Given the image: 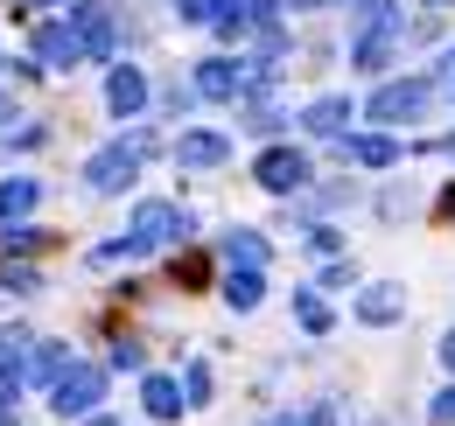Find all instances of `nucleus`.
Listing matches in <instances>:
<instances>
[{
    "label": "nucleus",
    "mask_w": 455,
    "mask_h": 426,
    "mask_svg": "<svg viewBox=\"0 0 455 426\" xmlns=\"http://www.w3.org/2000/svg\"><path fill=\"white\" fill-rule=\"evenodd\" d=\"M189 231V210H175V203H140L133 210V231H126V252L140 259V252H162Z\"/></svg>",
    "instance_id": "obj_3"
},
{
    "label": "nucleus",
    "mask_w": 455,
    "mask_h": 426,
    "mask_svg": "<svg viewBox=\"0 0 455 426\" xmlns=\"http://www.w3.org/2000/svg\"><path fill=\"white\" fill-rule=\"evenodd\" d=\"M140 406H148V420H182V384L175 377H140Z\"/></svg>",
    "instance_id": "obj_12"
},
{
    "label": "nucleus",
    "mask_w": 455,
    "mask_h": 426,
    "mask_svg": "<svg viewBox=\"0 0 455 426\" xmlns=\"http://www.w3.org/2000/svg\"><path fill=\"white\" fill-rule=\"evenodd\" d=\"M36 196H43V189H36L28 175H14V182H0V224H21V217L36 210Z\"/></svg>",
    "instance_id": "obj_17"
},
{
    "label": "nucleus",
    "mask_w": 455,
    "mask_h": 426,
    "mask_svg": "<svg viewBox=\"0 0 455 426\" xmlns=\"http://www.w3.org/2000/svg\"><path fill=\"white\" fill-rule=\"evenodd\" d=\"M92 426H113V420H99V413H92Z\"/></svg>",
    "instance_id": "obj_29"
},
{
    "label": "nucleus",
    "mask_w": 455,
    "mask_h": 426,
    "mask_svg": "<svg viewBox=\"0 0 455 426\" xmlns=\"http://www.w3.org/2000/svg\"><path fill=\"white\" fill-rule=\"evenodd\" d=\"M225 301L238 308V315H245V308H259V301H267V272H238V266H231V280H225Z\"/></svg>",
    "instance_id": "obj_18"
},
{
    "label": "nucleus",
    "mask_w": 455,
    "mask_h": 426,
    "mask_svg": "<svg viewBox=\"0 0 455 426\" xmlns=\"http://www.w3.org/2000/svg\"><path fill=\"white\" fill-rule=\"evenodd\" d=\"M449 63H455V56H449Z\"/></svg>",
    "instance_id": "obj_33"
},
{
    "label": "nucleus",
    "mask_w": 455,
    "mask_h": 426,
    "mask_svg": "<svg viewBox=\"0 0 455 426\" xmlns=\"http://www.w3.org/2000/svg\"><path fill=\"white\" fill-rule=\"evenodd\" d=\"M148 154H155V140H148V133H126V140H113V147H99V154L84 161V182L113 196V189H126V182L140 175V161H148Z\"/></svg>",
    "instance_id": "obj_2"
},
{
    "label": "nucleus",
    "mask_w": 455,
    "mask_h": 426,
    "mask_svg": "<svg viewBox=\"0 0 455 426\" xmlns=\"http://www.w3.org/2000/svg\"><path fill=\"white\" fill-rule=\"evenodd\" d=\"M106 106H113L119 119H133V112L148 106V77H140L133 63H113V77H106Z\"/></svg>",
    "instance_id": "obj_10"
},
{
    "label": "nucleus",
    "mask_w": 455,
    "mask_h": 426,
    "mask_svg": "<svg viewBox=\"0 0 455 426\" xmlns=\"http://www.w3.org/2000/svg\"><path fill=\"white\" fill-rule=\"evenodd\" d=\"M435 154H449V161H455V133H449V140H442V147H435Z\"/></svg>",
    "instance_id": "obj_28"
},
{
    "label": "nucleus",
    "mask_w": 455,
    "mask_h": 426,
    "mask_svg": "<svg viewBox=\"0 0 455 426\" xmlns=\"http://www.w3.org/2000/svg\"><path fill=\"white\" fill-rule=\"evenodd\" d=\"M281 7H330V0H281Z\"/></svg>",
    "instance_id": "obj_26"
},
{
    "label": "nucleus",
    "mask_w": 455,
    "mask_h": 426,
    "mask_svg": "<svg viewBox=\"0 0 455 426\" xmlns=\"http://www.w3.org/2000/svg\"><path fill=\"white\" fill-rule=\"evenodd\" d=\"M36 63H43V70H77V63H84L77 28H70V21H50V28L36 36Z\"/></svg>",
    "instance_id": "obj_8"
},
{
    "label": "nucleus",
    "mask_w": 455,
    "mask_h": 426,
    "mask_svg": "<svg viewBox=\"0 0 455 426\" xmlns=\"http://www.w3.org/2000/svg\"><path fill=\"white\" fill-rule=\"evenodd\" d=\"M399 43V7L393 0H357V43H350V63L357 70H386Z\"/></svg>",
    "instance_id": "obj_1"
},
{
    "label": "nucleus",
    "mask_w": 455,
    "mask_h": 426,
    "mask_svg": "<svg viewBox=\"0 0 455 426\" xmlns=\"http://www.w3.org/2000/svg\"><path fill=\"white\" fill-rule=\"evenodd\" d=\"M442 364H449V371H455V328H449V335H442Z\"/></svg>",
    "instance_id": "obj_25"
},
{
    "label": "nucleus",
    "mask_w": 455,
    "mask_h": 426,
    "mask_svg": "<svg viewBox=\"0 0 455 426\" xmlns=\"http://www.w3.org/2000/svg\"><path fill=\"white\" fill-rule=\"evenodd\" d=\"M182 398L189 406H211V364H189L182 371Z\"/></svg>",
    "instance_id": "obj_21"
},
{
    "label": "nucleus",
    "mask_w": 455,
    "mask_h": 426,
    "mask_svg": "<svg viewBox=\"0 0 455 426\" xmlns=\"http://www.w3.org/2000/svg\"><path fill=\"white\" fill-rule=\"evenodd\" d=\"M113 364H119V371H140V343H133V335H119V343H113Z\"/></svg>",
    "instance_id": "obj_22"
},
{
    "label": "nucleus",
    "mask_w": 455,
    "mask_h": 426,
    "mask_svg": "<svg viewBox=\"0 0 455 426\" xmlns=\"http://www.w3.org/2000/svg\"><path fill=\"white\" fill-rule=\"evenodd\" d=\"M294 321H301L308 335H330V301H323V294H294Z\"/></svg>",
    "instance_id": "obj_20"
},
{
    "label": "nucleus",
    "mask_w": 455,
    "mask_h": 426,
    "mask_svg": "<svg viewBox=\"0 0 455 426\" xmlns=\"http://www.w3.org/2000/svg\"><path fill=\"white\" fill-rule=\"evenodd\" d=\"M182 21H218V0H182Z\"/></svg>",
    "instance_id": "obj_23"
},
{
    "label": "nucleus",
    "mask_w": 455,
    "mask_h": 426,
    "mask_svg": "<svg viewBox=\"0 0 455 426\" xmlns=\"http://www.w3.org/2000/svg\"><path fill=\"white\" fill-rule=\"evenodd\" d=\"M301 126H308V133H323V140L343 133V126H350V99H315V106L301 112Z\"/></svg>",
    "instance_id": "obj_16"
},
{
    "label": "nucleus",
    "mask_w": 455,
    "mask_h": 426,
    "mask_svg": "<svg viewBox=\"0 0 455 426\" xmlns=\"http://www.w3.org/2000/svg\"><path fill=\"white\" fill-rule=\"evenodd\" d=\"M225 259H231L238 272H259L274 252H267V238H259V231H225Z\"/></svg>",
    "instance_id": "obj_15"
},
{
    "label": "nucleus",
    "mask_w": 455,
    "mask_h": 426,
    "mask_svg": "<svg viewBox=\"0 0 455 426\" xmlns=\"http://www.w3.org/2000/svg\"><path fill=\"white\" fill-rule=\"evenodd\" d=\"M343 161H357V168H393L399 140L393 133H343Z\"/></svg>",
    "instance_id": "obj_11"
},
{
    "label": "nucleus",
    "mask_w": 455,
    "mask_h": 426,
    "mask_svg": "<svg viewBox=\"0 0 455 426\" xmlns=\"http://www.w3.org/2000/svg\"><path fill=\"white\" fill-rule=\"evenodd\" d=\"M0 119H14V99H7V91H0Z\"/></svg>",
    "instance_id": "obj_27"
},
{
    "label": "nucleus",
    "mask_w": 455,
    "mask_h": 426,
    "mask_svg": "<svg viewBox=\"0 0 455 426\" xmlns=\"http://www.w3.org/2000/svg\"><path fill=\"white\" fill-rule=\"evenodd\" d=\"M70 371H77V364H70V350H63V343H43V350H36V384H50V391H57Z\"/></svg>",
    "instance_id": "obj_19"
},
{
    "label": "nucleus",
    "mask_w": 455,
    "mask_h": 426,
    "mask_svg": "<svg viewBox=\"0 0 455 426\" xmlns=\"http://www.w3.org/2000/svg\"><path fill=\"white\" fill-rule=\"evenodd\" d=\"M0 426H7V420H0Z\"/></svg>",
    "instance_id": "obj_34"
},
{
    "label": "nucleus",
    "mask_w": 455,
    "mask_h": 426,
    "mask_svg": "<svg viewBox=\"0 0 455 426\" xmlns=\"http://www.w3.org/2000/svg\"><path fill=\"white\" fill-rule=\"evenodd\" d=\"M196 99H245V63H231V56L196 63Z\"/></svg>",
    "instance_id": "obj_9"
},
{
    "label": "nucleus",
    "mask_w": 455,
    "mask_h": 426,
    "mask_svg": "<svg viewBox=\"0 0 455 426\" xmlns=\"http://www.w3.org/2000/svg\"><path fill=\"white\" fill-rule=\"evenodd\" d=\"M225 154H231L225 133H182V140H175V161H182V168H218Z\"/></svg>",
    "instance_id": "obj_13"
},
{
    "label": "nucleus",
    "mask_w": 455,
    "mask_h": 426,
    "mask_svg": "<svg viewBox=\"0 0 455 426\" xmlns=\"http://www.w3.org/2000/svg\"><path fill=\"white\" fill-rule=\"evenodd\" d=\"M399 308H406V294H399V287H386V280L357 294V321H371V328H386V321H399Z\"/></svg>",
    "instance_id": "obj_14"
},
{
    "label": "nucleus",
    "mask_w": 455,
    "mask_h": 426,
    "mask_svg": "<svg viewBox=\"0 0 455 426\" xmlns=\"http://www.w3.org/2000/svg\"><path fill=\"white\" fill-rule=\"evenodd\" d=\"M274 426H287V420H274Z\"/></svg>",
    "instance_id": "obj_32"
},
{
    "label": "nucleus",
    "mask_w": 455,
    "mask_h": 426,
    "mask_svg": "<svg viewBox=\"0 0 455 426\" xmlns=\"http://www.w3.org/2000/svg\"><path fill=\"white\" fill-rule=\"evenodd\" d=\"M435 7H449V0H435Z\"/></svg>",
    "instance_id": "obj_31"
},
{
    "label": "nucleus",
    "mask_w": 455,
    "mask_h": 426,
    "mask_svg": "<svg viewBox=\"0 0 455 426\" xmlns=\"http://www.w3.org/2000/svg\"><path fill=\"white\" fill-rule=\"evenodd\" d=\"M252 175H259V189H274V196H294V189H308V154H294V147H267Z\"/></svg>",
    "instance_id": "obj_6"
},
{
    "label": "nucleus",
    "mask_w": 455,
    "mask_h": 426,
    "mask_svg": "<svg viewBox=\"0 0 455 426\" xmlns=\"http://www.w3.org/2000/svg\"><path fill=\"white\" fill-rule=\"evenodd\" d=\"M99 398H106V371H84V364L63 377L57 391H50V406H57L63 420H84V413H99Z\"/></svg>",
    "instance_id": "obj_5"
},
{
    "label": "nucleus",
    "mask_w": 455,
    "mask_h": 426,
    "mask_svg": "<svg viewBox=\"0 0 455 426\" xmlns=\"http://www.w3.org/2000/svg\"><path fill=\"white\" fill-rule=\"evenodd\" d=\"M70 28H77L84 56H113V43H119L113 7H99V0H77V7H70Z\"/></svg>",
    "instance_id": "obj_7"
},
{
    "label": "nucleus",
    "mask_w": 455,
    "mask_h": 426,
    "mask_svg": "<svg viewBox=\"0 0 455 426\" xmlns=\"http://www.w3.org/2000/svg\"><path fill=\"white\" fill-rule=\"evenodd\" d=\"M427 91H435L427 77H399V84H379V91L364 99V112H371L379 126H399V119H420V112H427Z\"/></svg>",
    "instance_id": "obj_4"
},
{
    "label": "nucleus",
    "mask_w": 455,
    "mask_h": 426,
    "mask_svg": "<svg viewBox=\"0 0 455 426\" xmlns=\"http://www.w3.org/2000/svg\"><path fill=\"white\" fill-rule=\"evenodd\" d=\"M435 420H442V426L455 420V384H449V391H442V398H435Z\"/></svg>",
    "instance_id": "obj_24"
},
{
    "label": "nucleus",
    "mask_w": 455,
    "mask_h": 426,
    "mask_svg": "<svg viewBox=\"0 0 455 426\" xmlns=\"http://www.w3.org/2000/svg\"><path fill=\"white\" fill-rule=\"evenodd\" d=\"M449 217H455V189H449Z\"/></svg>",
    "instance_id": "obj_30"
}]
</instances>
